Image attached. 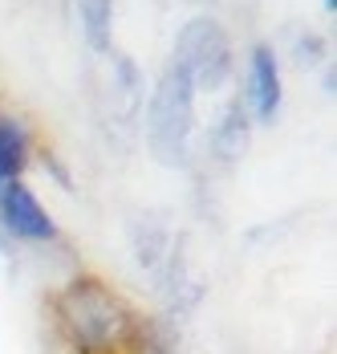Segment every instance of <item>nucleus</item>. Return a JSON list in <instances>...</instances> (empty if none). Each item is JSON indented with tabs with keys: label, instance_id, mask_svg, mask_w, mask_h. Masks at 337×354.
Returning a JSON list of instances; mask_svg holds the SVG:
<instances>
[{
	"label": "nucleus",
	"instance_id": "1",
	"mask_svg": "<svg viewBox=\"0 0 337 354\" xmlns=\"http://www.w3.org/2000/svg\"><path fill=\"white\" fill-rule=\"evenodd\" d=\"M57 310H61L69 342L86 354L118 346L126 338V330H131V314L122 310V301L102 281H90V277L69 285L57 297Z\"/></svg>",
	"mask_w": 337,
	"mask_h": 354
},
{
	"label": "nucleus",
	"instance_id": "2",
	"mask_svg": "<svg viewBox=\"0 0 337 354\" xmlns=\"http://www.w3.org/2000/svg\"><path fill=\"white\" fill-rule=\"evenodd\" d=\"M195 86L167 62V70L159 77L151 106H146V135L151 151L163 163H183L187 147H191V118H195Z\"/></svg>",
	"mask_w": 337,
	"mask_h": 354
},
{
	"label": "nucleus",
	"instance_id": "3",
	"mask_svg": "<svg viewBox=\"0 0 337 354\" xmlns=\"http://www.w3.org/2000/svg\"><path fill=\"white\" fill-rule=\"evenodd\" d=\"M171 66L183 73L195 90H215L232 73V41H228V33L215 21L200 17V21H191L179 33L175 53H171Z\"/></svg>",
	"mask_w": 337,
	"mask_h": 354
},
{
	"label": "nucleus",
	"instance_id": "4",
	"mask_svg": "<svg viewBox=\"0 0 337 354\" xmlns=\"http://www.w3.org/2000/svg\"><path fill=\"white\" fill-rule=\"evenodd\" d=\"M131 245H135V257L146 269V277L167 297H175L183 289V269H179V245H175L167 224L159 216H138L131 224Z\"/></svg>",
	"mask_w": 337,
	"mask_h": 354
},
{
	"label": "nucleus",
	"instance_id": "5",
	"mask_svg": "<svg viewBox=\"0 0 337 354\" xmlns=\"http://www.w3.org/2000/svg\"><path fill=\"white\" fill-rule=\"evenodd\" d=\"M0 224L17 241H25V245H49V241H57V224L49 220V212L37 204V196L21 179H12V183L0 187Z\"/></svg>",
	"mask_w": 337,
	"mask_h": 354
},
{
	"label": "nucleus",
	"instance_id": "6",
	"mask_svg": "<svg viewBox=\"0 0 337 354\" xmlns=\"http://www.w3.org/2000/svg\"><path fill=\"white\" fill-rule=\"evenodd\" d=\"M248 106L260 122H272L280 110V70H276V53L269 45L252 49V66H248Z\"/></svg>",
	"mask_w": 337,
	"mask_h": 354
},
{
	"label": "nucleus",
	"instance_id": "7",
	"mask_svg": "<svg viewBox=\"0 0 337 354\" xmlns=\"http://www.w3.org/2000/svg\"><path fill=\"white\" fill-rule=\"evenodd\" d=\"M106 102H110V118L131 127L138 110V70L126 57H114V73L106 82Z\"/></svg>",
	"mask_w": 337,
	"mask_h": 354
},
{
	"label": "nucleus",
	"instance_id": "8",
	"mask_svg": "<svg viewBox=\"0 0 337 354\" xmlns=\"http://www.w3.org/2000/svg\"><path fill=\"white\" fill-rule=\"evenodd\" d=\"M244 147H248V110L240 98H232L224 114H220V122H215V131H211V151L220 155V159H240L244 155Z\"/></svg>",
	"mask_w": 337,
	"mask_h": 354
},
{
	"label": "nucleus",
	"instance_id": "9",
	"mask_svg": "<svg viewBox=\"0 0 337 354\" xmlns=\"http://www.w3.org/2000/svg\"><path fill=\"white\" fill-rule=\"evenodd\" d=\"M25 159H29V139H25V131H21L12 118H0V187L21 176Z\"/></svg>",
	"mask_w": 337,
	"mask_h": 354
},
{
	"label": "nucleus",
	"instance_id": "10",
	"mask_svg": "<svg viewBox=\"0 0 337 354\" xmlns=\"http://www.w3.org/2000/svg\"><path fill=\"white\" fill-rule=\"evenodd\" d=\"M77 17H81L86 41L94 49H106L110 45V25H114V0H77Z\"/></svg>",
	"mask_w": 337,
	"mask_h": 354
}]
</instances>
